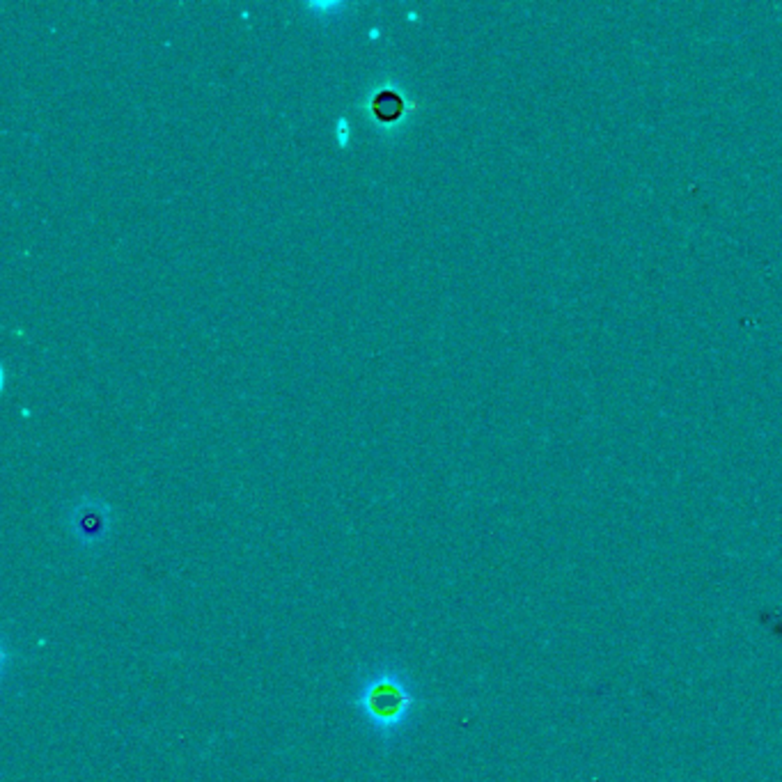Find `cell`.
<instances>
[{"instance_id": "cell-1", "label": "cell", "mask_w": 782, "mask_h": 782, "mask_svg": "<svg viewBox=\"0 0 782 782\" xmlns=\"http://www.w3.org/2000/svg\"><path fill=\"white\" fill-rule=\"evenodd\" d=\"M349 705L367 734L383 748H392L416 730L425 697L402 663L376 659L356 672Z\"/></svg>"}, {"instance_id": "cell-2", "label": "cell", "mask_w": 782, "mask_h": 782, "mask_svg": "<svg viewBox=\"0 0 782 782\" xmlns=\"http://www.w3.org/2000/svg\"><path fill=\"white\" fill-rule=\"evenodd\" d=\"M67 528H69L71 539H74L78 546L87 548V551H94L97 546L106 544L108 535H111L113 509L104 500L83 498L69 509Z\"/></svg>"}, {"instance_id": "cell-3", "label": "cell", "mask_w": 782, "mask_h": 782, "mask_svg": "<svg viewBox=\"0 0 782 782\" xmlns=\"http://www.w3.org/2000/svg\"><path fill=\"white\" fill-rule=\"evenodd\" d=\"M404 111V99L397 94V92H390V89H385V92L376 94L374 99V113L376 118L383 120V122H392L397 120Z\"/></svg>"}, {"instance_id": "cell-4", "label": "cell", "mask_w": 782, "mask_h": 782, "mask_svg": "<svg viewBox=\"0 0 782 782\" xmlns=\"http://www.w3.org/2000/svg\"><path fill=\"white\" fill-rule=\"evenodd\" d=\"M340 131H337V136H340V145L342 147H347V120L345 118H340Z\"/></svg>"}]
</instances>
